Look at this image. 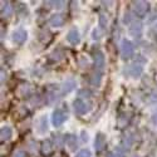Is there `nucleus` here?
Masks as SVG:
<instances>
[{"mask_svg": "<svg viewBox=\"0 0 157 157\" xmlns=\"http://www.w3.org/2000/svg\"><path fill=\"white\" fill-rule=\"evenodd\" d=\"M135 54V47L133 44L131 43L127 39H123L122 43H121V56L123 60H128L133 57Z\"/></svg>", "mask_w": 157, "mask_h": 157, "instance_id": "obj_1", "label": "nucleus"}, {"mask_svg": "<svg viewBox=\"0 0 157 157\" xmlns=\"http://www.w3.org/2000/svg\"><path fill=\"white\" fill-rule=\"evenodd\" d=\"M150 10V3L148 2H142V0H138V2L133 3V13L138 17V18H143Z\"/></svg>", "mask_w": 157, "mask_h": 157, "instance_id": "obj_2", "label": "nucleus"}, {"mask_svg": "<svg viewBox=\"0 0 157 157\" xmlns=\"http://www.w3.org/2000/svg\"><path fill=\"white\" fill-rule=\"evenodd\" d=\"M73 108H74V112L77 114H86L87 112H89L90 106L88 103H86L82 98H77L73 102Z\"/></svg>", "mask_w": 157, "mask_h": 157, "instance_id": "obj_3", "label": "nucleus"}, {"mask_svg": "<svg viewBox=\"0 0 157 157\" xmlns=\"http://www.w3.org/2000/svg\"><path fill=\"white\" fill-rule=\"evenodd\" d=\"M67 118H68L67 113H64L62 109L57 108V109L53 112V116H52V122H53L54 127H60Z\"/></svg>", "mask_w": 157, "mask_h": 157, "instance_id": "obj_4", "label": "nucleus"}, {"mask_svg": "<svg viewBox=\"0 0 157 157\" xmlns=\"http://www.w3.org/2000/svg\"><path fill=\"white\" fill-rule=\"evenodd\" d=\"M94 67H96V71L97 72H103V68H104V56L101 50L96 52L94 54Z\"/></svg>", "mask_w": 157, "mask_h": 157, "instance_id": "obj_5", "label": "nucleus"}, {"mask_svg": "<svg viewBox=\"0 0 157 157\" xmlns=\"http://www.w3.org/2000/svg\"><path fill=\"white\" fill-rule=\"evenodd\" d=\"M28 38V34L24 29H18L13 33V40H14L17 44H23Z\"/></svg>", "mask_w": 157, "mask_h": 157, "instance_id": "obj_6", "label": "nucleus"}, {"mask_svg": "<svg viewBox=\"0 0 157 157\" xmlns=\"http://www.w3.org/2000/svg\"><path fill=\"white\" fill-rule=\"evenodd\" d=\"M67 40H68L71 44H73V45H77L78 43L81 42L79 33H78V30H77L75 28H73V29H71V30L68 32V34H67Z\"/></svg>", "mask_w": 157, "mask_h": 157, "instance_id": "obj_7", "label": "nucleus"}, {"mask_svg": "<svg viewBox=\"0 0 157 157\" xmlns=\"http://www.w3.org/2000/svg\"><path fill=\"white\" fill-rule=\"evenodd\" d=\"M129 33H131V35L140 38L142 35V24L140 21H133L132 25L129 27Z\"/></svg>", "mask_w": 157, "mask_h": 157, "instance_id": "obj_8", "label": "nucleus"}, {"mask_svg": "<svg viewBox=\"0 0 157 157\" xmlns=\"http://www.w3.org/2000/svg\"><path fill=\"white\" fill-rule=\"evenodd\" d=\"M104 145H106V136H104L103 133H101V132L97 133L96 140H94V148H96V151H102Z\"/></svg>", "mask_w": 157, "mask_h": 157, "instance_id": "obj_9", "label": "nucleus"}, {"mask_svg": "<svg viewBox=\"0 0 157 157\" xmlns=\"http://www.w3.org/2000/svg\"><path fill=\"white\" fill-rule=\"evenodd\" d=\"M49 24L52 25V27H62V25L64 24V18L62 14H54V15H52L50 19H49Z\"/></svg>", "mask_w": 157, "mask_h": 157, "instance_id": "obj_10", "label": "nucleus"}, {"mask_svg": "<svg viewBox=\"0 0 157 157\" xmlns=\"http://www.w3.org/2000/svg\"><path fill=\"white\" fill-rule=\"evenodd\" d=\"M11 136H13V131H11L10 127L5 126V127H3L2 129H0V140H2V142L9 141L11 138Z\"/></svg>", "mask_w": 157, "mask_h": 157, "instance_id": "obj_11", "label": "nucleus"}, {"mask_svg": "<svg viewBox=\"0 0 157 157\" xmlns=\"http://www.w3.org/2000/svg\"><path fill=\"white\" fill-rule=\"evenodd\" d=\"M74 87H75V82H74L73 79L65 81V82L63 83V86H62V93H63V94H67V93L72 92V90L74 89Z\"/></svg>", "mask_w": 157, "mask_h": 157, "instance_id": "obj_12", "label": "nucleus"}, {"mask_svg": "<svg viewBox=\"0 0 157 157\" xmlns=\"http://www.w3.org/2000/svg\"><path fill=\"white\" fill-rule=\"evenodd\" d=\"M128 72L133 78H138L141 75V73H142V67L140 64H132V65H129Z\"/></svg>", "mask_w": 157, "mask_h": 157, "instance_id": "obj_13", "label": "nucleus"}, {"mask_svg": "<svg viewBox=\"0 0 157 157\" xmlns=\"http://www.w3.org/2000/svg\"><path fill=\"white\" fill-rule=\"evenodd\" d=\"M11 13H13V6L10 5V3L9 2L3 3V5H2V15H3V18L10 17Z\"/></svg>", "mask_w": 157, "mask_h": 157, "instance_id": "obj_14", "label": "nucleus"}, {"mask_svg": "<svg viewBox=\"0 0 157 157\" xmlns=\"http://www.w3.org/2000/svg\"><path fill=\"white\" fill-rule=\"evenodd\" d=\"M101 79H102V72H94L90 77V84L94 87H99L101 86Z\"/></svg>", "mask_w": 157, "mask_h": 157, "instance_id": "obj_15", "label": "nucleus"}, {"mask_svg": "<svg viewBox=\"0 0 157 157\" xmlns=\"http://www.w3.org/2000/svg\"><path fill=\"white\" fill-rule=\"evenodd\" d=\"M42 151H43V153H44V155H49L52 151H53V143H52V141L45 140V141L43 142Z\"/></svg>", "mask_w": 157, "mask_h": 157, "instance_id": "obj_16", "label": "nucleus"}, {"mask_svg": "<svg viewBox=\"0 0 157 157\" xmlns=\"http://www.w3.org/2000/svg\"><path fill=\"white\" fill-rule=\"evenodd\" d=\"M65 141H67V143L69 145L71 150H75V148H77V140H75V137H74V136L68 135V136H67V138H65Z\"/></svg>", "mask_w": 157, "mask_h": 157, "instance_id": "obj_17", "label": "nucleus"}, {"mask_svg": "<svg viewBox=\"0 0 157 157\" xmlns=\"http://www.w3.org/2000/svg\"><path fill=\"white\" fill-rule=\"evenodd\" d=\"M47 4H49L52 8H56V9H60L64 5V2H47Z\"/></svg>", "mask_w": 157, "mask_h": 157, "instance_id": "obj_18", "label": "nucleus"}, {"mask_svg": "<svg viewBox=\"0 0 157 157\" xmlns=\"http://www.w3.org/2000/svg\"><path fill=\"white\" fill-rule=\"evenodd\" d=\"M90 156H92V155H90V151L84 148V150H81L79 152H78L75 157H90Z\"/></svg>", "mask_w": 157, "mask_h": 157, "instance_id": "obj_19", "label": "nucleus"}, {"mask_svg": "<svg viewBox=\"0 0 157 157\" xmlns=\"http://www.w3.org/2000/svg\"><path fill=\"white\" fill-rule=\"evenodd\" d=\"M39 122H40V127H42V131H40V132H45V131L48 129L47 118H45V117H42V118H40V121H39Z\"/></svg>", "mask_w": 157, "mask_h": 157, "instance_id": "obj_20", "label": "nucleus"}, {"mask_svg": "<svg viewBox=\"0 0 157 157\" xmlns=\"http://www.w3.org/2000/svg\"><path fill=\"white\" fill-rule=\"evenodd\" d=\"M116 156H118V157H126V151L122 150V147H117L116 150Z\"/></svg>", "mask_w": 157, "mask_h": 157, "instance_id": "obj_21", "label": "nucleus"}, {"mask_svg": "<svg viewBox=\"0 0 157 157\" xmlns=\"http://www.w3.org/2000/svg\"><path fill=\"white\" fill-rule=\"evenodd\" d=\"M79 96H81V97L89 98V97H90V92H89V90H84V89H82V90H79Z\"/></svg>", "mask_w": 157, "mask_h": 157, "instance_id": "obj_22", "label": "nucleus"}, {"mask_svg": "<svg viewBox=\"0 0 157 157\" xmlns=\"http://www.w3.org/2000/svg\"><path fill=\"white\" fill-rule=\"evenodd\" d=\"M14 157H27V153H25V151H17Z\"/></svg>", "mask_w": 157, "mask_h": 157, "instance_id": "obj_23", "label": "nucleus"}, {"mask_svg": "<svg viewBox=\"0 0 157 157\" xmlns=\"http://www.w3.org/2000/svg\"><path fill=\"white\" fill-rule=\"evenodd\" d=\"M102 35L99 34V32H98V29L97 30H93V39H99Z\"/></svg>", "mask_w": 157, "mask_h": 157, "instance_id": "obj_24", "label": "nucleus"}, {"mask_svg": "<svg viewBox=\"0 0 157 157\" xmlns=\"http://www.w3.org/2000/svg\"><path fill=\"white\" fill-rule=\"evenodd\" d=\"M82 140H83L84 142H87V141H88V136H87V133L84 132V131L82 132Z\"/></svg>", "mask_w": 157, "mask_h": 157, "instance_id": "obj_25", "label": "nucleus"}, {"mask_svg": "<svg viewBox=\"0 0 157 157\" xmlns=\"http://www.w3.org/2000/svg\"><path fill=\"white\" fill-rule=\"evenodd\" d=\"M106 157H116V156H114V155H113V153H112V152H108V153H107V156H106Z\"/></svg>", "mask_w": 157, "mask_h": 157, "instance_id": "obj_26", "label": "nucleus"}]
</instances>
